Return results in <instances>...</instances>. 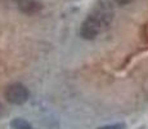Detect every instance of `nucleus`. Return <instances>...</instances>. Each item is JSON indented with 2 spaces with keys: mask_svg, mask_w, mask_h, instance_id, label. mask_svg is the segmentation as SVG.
<instances>
[{
  "mask_svg": "<svg viewBox=\"0 0 148 129\" xmlns=\"http://www.w3.org/2000/svg\"><path fill=\"white\" fill-rule=\"evenodd\" d=\"M14 3L17 8L25 14H35L42 8L39 0H14Z\"/></svg>",
  "mask_w": 148,
  "mask_h": 129,
  "instance_id": "3",
  "label": "nucleus"
},
{
  "mask_svg": "<svg viewBox=\"0 0 148 129\" xmlns=\"http://www.w3.org/2000/svg\"><path fill=\"white\" fill-rule=\"evenodd\" d=\"M115 1L120 5H126V4H129V3H132L133 0H115Z\"/></svg>",
  "mask_w": 148,
  "mask_h": 129,
  "instance_id": "6",
  "label": "nucleus"
},
{
  "mask_svg": "<svg viewBox=\"0 0 148 129\" xmlns=\"http://www.w3.org/2000/svg\"><path fill=\"white\" fill-rule=\"evenodd\" d=\"M112 21V10L107 4H101L81 25L80 35L84 39H94Z\"/></svg>",
  "mask_w": 148,
  "mask_h": 129,
  "instance_id": "1",
  "label": "nucleus"
},
{
  "mask_svg": "<svg viewBox=\"0 0 148 129\" xmlns=\"http://www.w3.org/2000/svg\"><path fill=\"white\" fill-rule=\"evenodd\" d=\"M10 127L12 129H35L27 120L22 119V117H16L10 121Z\"/></svg>",
  "mask_w": 148,
  "mask_h": 129,
  "instance_id": "4",
  "label": "nucleus"
},
{
  "mask_svg": "<svg viewBox=\"0 0 148 129\" xmlns=\"http://www.w3.org/2000/svg\"><path fill=\"white\" fill-rule=\"evenodd\" d=\"M28 90L25 85L22 84H12L7 88L5 90V98L8 102L13 103V105H22L28 99Z\"/></svg>",
  "mask_w": 148,
  "mask_h": 129,
  "instance_id": "2",
  "label": "nucleus"
},
{
  "mask_svg": "<svg viewBox=\"0 0 148 129\" xmlns=\"http://www.w3.org/2000/svg\"><path fill=\"white\" fill-rule=\"evenodd\" d=\"M98 129H125V124H122V123H117V124L103 125V127H99Z\"/></svg>",
  "mask_w": 148,
  "mask_h": 129,
  "instance_id": "5",
  "label": "nucleus"
}]
</instances>
